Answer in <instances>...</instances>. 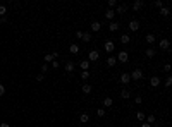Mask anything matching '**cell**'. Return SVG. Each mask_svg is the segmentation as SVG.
Listing matches in <instances>:
<instances>
[{"label": "cell", "mask_w": 172, "mask_h": 127, "mask_svg": "<svg viewBox=\"0 0 172 127\" xmlns=\"http://www.w3.org/2000/svg\"><path fill=\"white\" fill-rule=\"evenodd\" d=\"M115 60L121 62V64H126V62L129 60V53H127V52H119L117 57H115Z\"/></svg>", "instance_id": "1"}, {"label": "cell", "mask_w": 172, "mask_h": 127, "mask_svg": "<svg viewBox=\"0 0 172 127\" xmlns=\"http://www.w3.org/2000/svg\"><path fill=\"white\" fill-rule=\"evenodd\" d=\"M129 76H131L133 81H139V79H143V70H141V69H134Z\"/></svg>", "instance_id": "2"}, {"label": "cell", "mask_w": 172, "mask_h": 127, "mask_svg": "<svg viewBox=\"0 0 172 127\" xmlns=\"http://www.w3.org/2000/svg\"><path fill=\"white\" fill-rule=\"evenodd\" d=\"M103 48H105L107 53H112V52L115 50V43H114V41H110V40H107L105 43H103Z\"/></svg>", "instance_id": "3"}, {"label": "cell", "mask_w": 172, "mask_h": 127, "mask_svg": "<svg viewBox=\"0 0 172 127\" xmlns=\"http://www.w3.org/2000/svg\"><path fill=\"white\" fill-rule=\"evenodd\" d=\"M100 58V53H98V50H91L90 53H88V62H96Z\"/></svg>", "instance_id": "4"}, {"label": "cell", "mask_w": 172, "mask_h": 127, "mask_svg": "<svg viewBox=\"0 0 172 127\" xmlns=\"http://www.w3.org/2000/svg\"><path fill=\"white\" fill-rule=\"evenodd\" d=\"M57 57H59V53H57V52H53V53H47L45 57H43V60H45V64H50V62H53Z\"/></svg>", "instance_id": "5"}, {"label": "cell", "mask_w": 172, "mask_h": 127, "mask_svg": "<svg viewBox=\"0 0 172 127\" xmlns=\"http://www.w3.org/2000/svg\"><path fill=\"white\" fill-rule=\"evenodd\" d=\"M127 28H129V31H138V29H139V21H136V19L129 21Z\"/></svg>", "instance_id": "6"}, {"label": "cell", "mask_w": 172, "mask_h": 127, "mask_svg": "<svg viewBox=\"0 0 172 127\" xmlns=\"http://www.w3.org/2000/svg\"><path fill=\"white\" fill-rule=\"evenodd\" d=\"M158 46H160V50H170V41L164 38V40L158 41Z\"/></svg>", "instance_id": "7"}, {"label": "cell", "mask_w": 172, "mask_h": 127, "mask_svg": "<svg viewBox=\"0 0 172 127\" xmlns=\"http://www.w3.org/2000/svg\"><path fill=\"white\" fill-rule=\"evenodd\" d=\"M131 82V76L127 72H122L121 74V84H129Z\"/></svg>", "instance_id": "8"}, {"label": "cell", "mask_w": 172, "mask_h": 127, "mask_svg": "<svg viewBox=\"0 0 172 127\" xmlns=\"http://www.w3.org/2000/svg\"><path fill=\"white\" fill-rule=\"evenodd\" d=\"M160 82H162V81H160L158 76H153V77L150 79V86H152V88H157V86H160Z\"/></svg>", "instance_id": "9"}, {"label": "cell", "mask_w": 172, "mask_h": 127, "mask_svg": "<svg viewBox=\"0 0 172 127\" xmlns=\"http://www.w3.org/2000/svg\"><path fill=\"white\" fill-rule=\"evenodd\" d=\"M112 105H114V100H112L110 96H107V98H103V108H110Z\"/></svg>", "instance_id": "10"}, {"label": "cell", "mask_w": 172, "mask_h": 127, "mask_svg": "<svg viewBox=\"0 0 172 127\" xmlns=\"http://www.w3.org/2000/svg\"><path fill=\"white\" fill-rule=\"evenodd\" d=\"M126 10H127V5H126V4H122V5H117L114 12H115V14H124Z\"/></svg>", "instance_id": "11"}, {"label": "cell", "mask_w": 172, "mask_h": 127, "mask_svg": "<svg viewBox=\"0 0 172 127\" xmlns=\"http://www.w3.org/2000/svg\"><path fill=\"white\" fill-rule=\"evenodd\" d=\"M69 52H71L72 55H78V53H79V45H76V43H72V45L69 46Z\"/></svg>", "instance_id": "12"}, {"label": "cell", "mask_w": 172, "mask_h": 127, "mask_svg": "<svg viewBox=\"0 0 172 127\" xmlns=\"http://www.w3.org/2000/svg\"><path fill=\"white\" fill-rule=\"evenodd\" d=\"M100 29H102V24H100L98 21H95V22H91V31H95V33H98Z\"/></svg>", "instance_id": "13"}, {"label": "cell", "mask_w": 172, "mask_h": 127, "mask_svg": "<svg viewBox=\"0 0 172 127\" xmlns=\"http://www.w3.org/2000/svg\"><path fill=\"white\" fill-rule=\"evenodd\" d=\"M141 9H143V2H141V0H136L134 4H133V10L138 12V10H141Z\"/></svg>", "instance_id": "14"}, {"label": "cell", "mask_w": 172, "mask_h": 127, "mask_svg": "<svg viewBox=\"0 0 172 127\" xmlns=\"http://www.w3.org/2000/svg\"><path fill=\"white\" fill-rule=\"evenodd\" d=\"M119 28H121V26H119V22H115V21H112L110 24H108V29H110L112 33H115V31H117Z\"/></svg>", "instance_id": "15"}, {"label": "cell", "mask_w": 172, "mask_h": 127, "mask_svg": "<svg viewBox=\"0 0 172 127\" xmlns=\"http://www.w3.org/2000/svg\"><path fill=\"white\" fill-rule=\"evenodd\" d=\"M105 17H107L108 21H112V19H114V17H115V12H114V9H107V12H105Z\"/></svg>", "instance_id": "16"}, {"label": "cell", "mask_w": 172, "mask_h": 127, "mask_svg": "<svg viewBox=\"0 0 172 127\" xmlns=\"http://www.w3.org/2000/svg\"><path fill=\"white\" fill-rule=\"evenodd\" d=\"M169 14H170L169 7H165V5H164V7L160 9V16H162V17H169Z\"/></svg>", "instance_id": "17"}, {"label": "cell", "mask_w": 172, "mask_h": 127, "mask_svg": "<svg viewBox=\"0 0 172 127\" xmlns=\"http://www.w3.org/2000/svg\"><path fill=\"white\" fill-rule=\"evenodd\" d=\"M79 67H81L83 70H88V69H90V62H88V60H81V62H79Z\"/></svg>", "instance_id": "18"}, {"label": "cell", "mask_w": 172, "mask_h": 127, "mask_svg": "<svg viewBox=\"0 0 172 127\" xmlns=\"http://www.w3.org/2000/svg\"><path fill=\"white\" fill-rule=\"evenodd\" d=\"M129 41H131V38H129V34H122V36H121V43H122V45H127Z\"/></svg>", "instance_id": "19"}, {"label": "cell", "mask_w": 172, "mask_h": 127, "mask_svg": "<svg viewBox=\"0 0 172 127\" xmlns=\"http://www.w3.org/2000/svg\"><path fill=\"white\" fill-rule=\"evenodd\" d=\"M121 98H122V100H127V98H131V93H129L127 89H122V91H121Z\"/></svg>", "instance_id": "20"}, {"label": "cell", "mask_w": 172, "mask_h": 127, "mask_svg": "<svg viewBox=\"0 0 172 127\" xmlns=\"http://www.w3.org/2000/svg\"><path fill=\"white\" fill-rule=\"evenodd\" d=\"M115 64H117V60H115V57H108V58H107V65H108V67H114Z\"/></svg>", "instance_id": "21"}, {"label": "cell", "mask_w": 172, "mask_h": 127, "mask_svg": "<svg viewBox=\"0 0 172 127\" xmlns=\"http://www.w3.org/2000/svg\"><path fill=\"white\" fill-rule=\"evenodd\" d=\"M91 89H93V88H91V84H83V93H84V94H90Z\"/></svg>", "instance_id": "22"}, {"label": "cell", "mask_w": 172, "mask_h": 127, "mask_svg": "<svg viewBox=\"0 0 172 127\" xmlns=\"http://www.w3.org/2000/svg\"><path fill=\"white\" fill-rule=\"evenodd\" d=\"M84 43H90L91 41V33H83V38H81Z\"/></svg>", "instance_id": "23"}, {"label": "cell", "mask_w": 172, "mask_h": 127, "mask_svg": "<svg viewBox=\"0 0 172 127\" xmlns=\"http://www.w3.org/2000/svg\"><path fill=\"white\" fill-rule=\"evenodd\" d=\"M146 41H148V45H152V43H155V34L148 33V34H146Z\"/></svg>", "instance_id": "24"}, {"label": "cell", "mask_w": 172, "mask_h": 127, "mask_svg": "<svg viewBox=\"0 0 172 127\" xmlns=\"http://www.w3.org/2000/svg\"><path fill=\"white\" fill-rule=\"evenodd\" d=\"M79 120H81L83 124H86L88 120H90V115H88V113H81V115H79Z\"/></svg>", "instance_id": "25"}, {"label": "cell", "mask_w": 172, "mask_h": 127, "mask_svg": "<svg viewBox=\"0 0 172 127\" xmlns=\"http://www.w3.org/2000/svg\"><path fill=\"white\" fill-rule=\"evenodd\" d=\"M136 119H138L139 122H143V120L146 119V115H145V112H138V113H136Z\"/></svg>", "instance_id": "26"}, {"label": "cell", "mask_w": 172, "mask_h": 127, "mask_svg": "<svg viewBox=\"0 0 172 127\" xmlns=\"http://www.w3.org/2000/svg\"><path fill=\"white\" fill-rule=\"evenodd\" d=\"M66 70H67V72H72V70H74V62H67V64H66Z\"/></svg>", "instance_id": "27"}, {"label": "cell", "mask_w": 172, "mask_h": 127, "mask_svg": "<svg viewBox=\"0 0 172 127\" xmlns=\"http://www.w3.org/2000/svg\"><path fill=\"white\" fill-rule=\"evenodd\" d=\"M146 57L148 58H153V57H155V50H153V48H148L146 50Z\"/></svg>", "instance_id": "28"}, {"label": "cell", "mask_w": 172, "mask_h": 127, "mask_svg": "<svg viewBox=\"0 0 172 127\" xmlns=\"http://www.w3.org/2000/svg\"><path fill=\"white\" fill-rule=\"evenodd\" d=\"M88 77H90V70H83V72H81V79H83V81H86Z\"/></svg>", "instance_id": "29"}, {"label": "cell", "mask_w": 172, "mask_h": 127, "mask_svg": "<svg viewBox=\"0 0 172 127\" xmlns=\"http://www.w3.org/2000/svg\"><path fill=\"white\" fill-rule=\"evenodd\" d=\"M5 14H7V7L5 5H0V16L5 17Z\"/></svg>", "instance_id": "30"}, {"label": "cell", "mask_w": 172, "mask_h": 127, "mask_svg": "<svg viewBox=\"0 0 172 127\" xmlns=\"http://www.w3.org/2000/svg\"><path fill=\"white\" fill-rule=\"evenodd\" d=\"M146 124H155V115H148V119H146Z\"/></svg>", "instance_id": "31"}, {"label": "cell", "mask_w": 172, "mask_h": 127, "mask_svg": "<svg viewBox=\"0 0 172 127\" xmlns=\"http://www.w3.org/2000/svg\"><path fill=\"white\" fill-rule=\"evenodd\" d=\"M105 108H98V110H96V115H98V117H105Z\"/></svg>", "instance_id": "32"}, {"label": "cell", "mask_w": 172, "mask_h": 127, "mask_svg": "<svg viewBox=\"0 0 172 127\" xmlns=\"http://www.w3.org/2000/svg\"><path fill=\"white\" fill-rule=\"evenodd\" d=\"M117 5H119V4H117V0H108V7H110V9L117 7Z\"/></svg>", "instance_id": "33"}, {"label": "cell", "mask_w": 172, "mask_h": 127, "mask_svg": "<svg viewBox=\"0 0 172 127\" xmlns=\"http://www.w3.org/2000/svg\"><path fill=\"white\" fill-rule=\"evenodd\" d=\"M164 84H165L167 88H170V84H172V77H170V76H167V79H165V82H164Z\"/></svg>", "instance_id": "34"}, {"label": "cell", "mask_w": 172, "mask_h": 127, "mask_svg": "<svg viewBox=\"0 0 172 127\" xmlns=\"http://www.w3.org/2000/svg\"><path fill=\"white\" fill-rule=\"evenodd\" d=\"M155 7L162 9V7H164V2H162V0H155Z\"/></svg>", "instance_id": "35"}, {"label": "cell", "mask_w": 172, "mask_h": 127, "mask_svg": "<svg viewBox=\"0 0 172 127\" xmlns=\"http://www.w3.org/2000/svg\"><path fill=\"white\" fill-rule=\"evenodd\" d=\"M134 103H143V98H141V96H134Z\"/></svg>", "instance_id": "36"}, {"label": "cell", "mask_w": 172, "mask_h": 127, "mask_svg": "<svg viewBox=\"0 0 172 127\" xmlns=\"http://www.w3.org/2000/svg\"><path fill=\"white\" fill-rule=\"evenodd\" d=\"M4 94H5V86L0 84V96H4Z\"/></svg>", "instance_id": "37"}, {"label": "cell", "mask_w": 172, "mask_h": 127, "mask_svg": "<svg viewBox=\"0 0 172 127\" xmlns=\"http://www.w3.org/2000/svg\"><path fill=\"white\" fill-rule=\"evenodd\" d=\"M47 70H48V64H43V65H41V72L45 74Z\"/></svg>", "instance_id": "38"}, {"label": "cell", "mask_w": 172, "mask_h": 127, "mask_svg": "<svg viewBox=\"0 0 172 127\" xmlns=\"http://www.w3.org/2000/svg\"><path fill=\"white\" fill-rule=\"evenodd\" d=\"M164 70H165V72H170V64H165V65H164Z\"/></svg>", "instance_id": "39"}, {"label": "cell", "mask_w": 172, "mask_h": 127, "mask_svg": "<svg viewBox=\"0 0 172 127\" xmlns=\"http://www.w3.org/2000/svg\"><path fill=\"white\" fill-rule=\"evenodd\" d=\"M52 67H53V69H59V62L53 60V62H52Z\"/></svg>", "instance_id": "40"}, {"label": "cell", "mask_w": 172, "mask_h": 127, "mask_svg": "<svg viewBox=\"0 0 172 127\" xmlns=\"http://www.w3.org/2000/svg\"><path fill=\"white\" fill-rule=\"evenodd\" d=\"M36 81H38V82L43 81V74H38V76H36Z\"/></svg>", "instance_id": "41"}, {"label": "cell", "mask_w": 172, "mask_h": 127, "mask_svg": "<svg viewBox=\"0 0 172 127\" xmlns=\"http://www.w3.org/2000/svg\"><path fill=\"white\" fill-rule=\"evenodd\" d=\"M76 38H79V40H81V38H83V31H76Z\"/></svg>", "instance_id": "42"}, {"label": "cell", "mask_w": 172, "mask_h": 127, "mask_svg": "<svg viewBox=\"0 0 172 127\" xmlns=\"http://www.w3.org/2000/svg\"><path fill=\"white\" fill-rule=\"evenodd\" d=\"M0 127H10V124H7V122H2V124H0Z\"/></svg>", "instance_id": "43"}, {"label": "cell", "mask_w": 172, "mask_h": 127, "mask_svg": "<svg viewBox=\"0 0 172 127\" xmlns=\"http://www.w3.org/2000/svg\"><path fill=\"white\" fill-rule=\"evenodd\" d=\"M141 127H152V125H150V124H146V122H145V124H141Z\"/></svg>", "instance_id": "44"}, {"label": "cell", "mask_w": 172, "mask_h": 127, "mask_svg": "<svg viewBox=\"0 0 172 127\" xmlns=\"http://www.w3.org/2000/svg\"><path fill=\"white\" fill-rule=\"evenodd\" d=\"M153 127H162V125H160V124H155V125H153Z\"/></svg>", "instance_id": "45"}, {"label": "cell", "mask_w": 172, "mask_h": 127, "mask_svg": "<svg viewBox=\"0 0 172 127\" xmlns=\"http://www.w3.org/2000/svg\"><path fill=\"white\" fill-rule=\"evenodd\" d=\"M93 127H95V125H93Z\"/></svg>", "instance_id": "46"}]
</instances>
